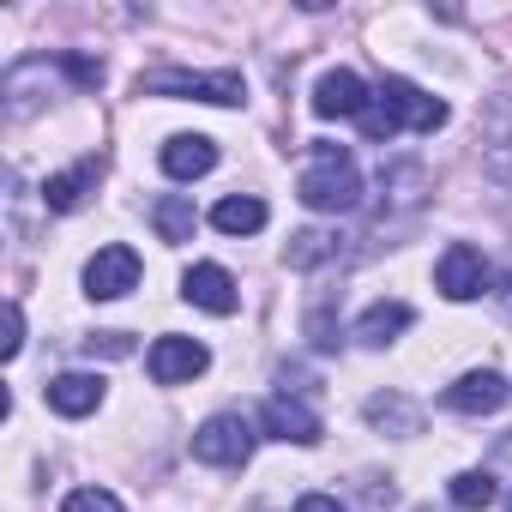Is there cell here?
<instances>
[{
	"instance_id": "obj_24",
	"label": "cell",
	"mask_w": 512,
	"mask_h": 512,
	"mask_svg": "<svg viewBox=\"0 0 512 512\" xmlns=\"http://www.w3.org/2000/svg\"><path fill=\"white\" fill-rule=\"evenodd\" d=\"M296 512H344V506H338L332 494H302V500H296Z\"/></svg>"
},
{
	"instance_id": "obj_5",
	"label": "cell",
	"mask_w": 512,
	"mask_h": 512,
	"mask_svg": "<svg viewBox=\"0 0 512 512\" xmlns=\"http://www.w3.org/2000/svg\"><path fill=\"white\" fill-rule=\"evenodd\" d=\"M139 284V253L133 247H97V260L85 266V290L97 296V302H121L127 290Z\"/></svg>"
},
{
	"instance_id": "obj_11",
	"label": "cell",
	"mask_w": 512,
	"mask_h": 512,
	"mask_svg": "<svg viewBox=\"0 0 512 512\" xmlns=\"http://www.w3.org/2000/svg\"><path fill=\"white\" fill-rule=\"evenodd\" d=\"M181 296L193 302V308H205V314H235V278L223 272V266H193L187 278H181Z\"/></svg>"
},
{
	"instance_id": "obj_4",
	"label": "cell",
	"mask_w": 512,
	"mask_h": 512,
	"mask_svg": "<svg viewBox=\"0 0 512 512\" xmlns=\"http://www.w3.org/2000/svg\"><path fill=\"white\" fill-rule=\"evenodd\" d=\"M374 97H380V109H386L398 127H416V133L446 127V103H440V97H428L422 85L398 79V73H392V79H380V91H374Z\"/></svg>"
},
{
	"instance_id": "obj_9",
	"label": "cell",
	"mask_w": 512,
	"mask_h": 512,
	"mask_svg": "<svg viewBox=\"0 0 512 512\" xmlns=\"http://www.w3.org/2000/svg\"><path fill=\"white\" fill-rule=\"evenodd\" d=\"M145 368H151L157 386H181V380L205 374V344H193V338H157Z\"/></svg>"
},
{
	"instance_id": "obj_8",
	"label": "cell",
	"mask_w": 512,
	"mask_h": 512,
	"mask_svg": "<svg viewBox=\"0 0 512 512\" xmlns=\"http://www.w3.org/2000/svg\"><path fill=\"white\" fill-rule=\"evenodd\" d=\"M97 181H103V157H79L73 169H61V175L43 181V205L49 211H79L97 193Z\"/></svg>"
},
{
	"instance_id": "obj_25",
	"label": "cell",
	"mask_w": 512,
	"mask_h": 512,
	"mask_svg": "<svg viewBox=\"0 0 512 512\" xmlns=\"http://www.w3.org/2000/svg\"><path fill=\"white\" fill-rule=\"evenodd\" d=\"M506 512H512V494H506Z\"/></svg>"
},
{
	"instance_id": "obj_16",
	"label": "cell",
	"mask_w": 512,
	"mask_h": 512,
	"mask_svg": "<svg viewBox=\"0 0 512 512\" xmlns=\"http://www.w3.org/2000/svg\"><path fill=\"white\" fill-rule=\"evenodd\" d=\"M211 223H217L223 235H253V229H266V199H253V193H229V199H217Z\"/></svg>"
},
{
	"instance_id": "obj_20",
	"label": "cell",
	"mask_w": 512,
	"mask_h": 512,
	"mask_svg": "<svg viewBox=\"0 0 512 512\" xmlns=\"http://www.w3.org/2000/svg\"><path fill=\"white\" fill-rule=\"evenodd\" d=\"M61 512H127L109 488H73L67 500H61Z\"/></svg>"
},
{
	"instance_id": "obj_19",
	"label": "cell",
	"mask_w": 512,
	"mask_h": 512,
	"mask_svg": "<svg viewBox=\"0 0 512 512\" xmlns=\"http://www.w3.org/2000/svg\"><path fill=\"white\" fill-rule=\"evenodd\" d=\"M332 253H338V241H332L326 229H302V235H290V266H296V272H308V266L332 260Z\"/></svg>"
},
{
	"instance_id": "obj_6",
	"label": "cell",
	"mask_w": 512,
	"mask_h": 512,
	"mask_svg": "<svg viewBox=\"0 0 512 512\" xmlns=\"http://www.w3.org/2000/svg\"><path fill=\"white\" fill-rule=\"evenodd\" d=\"M368 103H374V97H368V85H362L350 67L320 73V85H314V115H320V121H362Z\"/></svg>"
},
{
	"instance_id": "obj_23",
	"label": "cell",
	"mask_w": 512,
	"mask_h": 512,
	"mask_svg": "<svg viewBox=\"0 0 512 512\" xmlns=\"http://www.w3.org/2000/svg\"><path fill=\"white\" fill-rule=\"evenodd\" d=\"M308 338H314L320 350H338V320H332V314H314V320H308Z\"/></svg>"
},
{
	"instance_id": "obj_14",
	"label": "cell",
	"mask_w": 512,
	"mask_h": 512,
	"mask_svg": "<svg viewBox=\"0 0 512 512\" xmlns=\"http://www.w3.org/2000/svg\"><path fill=\"white\" fill-rule=\"evenodd\" d=\"M103 404V380L97 374H61V380H49V410H61V416H91Z\"/></svg>"
},
{
	"instance_id": "obj_3",
	"label": "cell",
	"mask_w": 512,
	"mask_h": 512,
	"mask_svg": "<svg viewBox=\"0 0 512 512\" xmlns=\"http://www.w3.org/2000/svg\"><path fill=\"white\" fill-rule=\"evenodd\" d=\"M193 458H199V464H217V470H241V464L253 458V428H247V416L223 410V416L199 422V428H193Z\"/></svg>"
},
{
	"instance_id": "obj_13",
	"label": "cell",
	"mask_w": 512,
	"mask_h": 512,
	"mask_svg": "<svg viewBox=\"0 0 512 512\" xmlns=\"http://www.w3.org/2000/svg\"><path fill=\"white\" fill-rule=\"evenodd\" d=\"M266 428H272V440H296V446L320 440V416L308 404H296V398H272L266 404Z\"/></svg>"
},
{
	"instance_id": "obj_21",
	"label": "cell",
	"mask_w": 512,
	"mask_h": 512,
	"mask_svg": "<svg viewBox=\"0 0 512 512\" xmlns=\"http://www.w3.org/2000/svg\"><path fill=\"white\" fill-rule=\"evenodd\" d=\"M368 422H380V428H404V434H410V428H416V410L398 404V398H374V404H368Z\"/></svg>"
},
{
	"instance_id": "obj_10",
	"label": "cell",
	"mask_w": 512,
	"mask_h": 512,
	"mask_svg": "<svg viewBox=\"0 0 512 512\" xmlns=\"http://www.w3.org/2000/svg\"><path fill=\"white\" fill-rule=\"evenodd\" d=\"M506 392H512V386H506L494 368H470L458 386H446V404H452L458 416H494V410L506 404Z\"/></svg>"
},
{
	"instance_id": "obj_12",
	"label": "cell",
	"mask_w": 512,
	"mask_h": 512,
	"mask_svg": "<svg viewBox=\"0 0 512 512\" xmlns=\"http://www.w3.org/2000/svg\"><path fill=\"white\" fill-rule=\"evenodd\" d=\"M163 169H169L175 181L211 175V169H217V139H205V133H175V139L163 145Z\"/></svg>"
},
{
	"instance_id": "obj_17",
	"label": "cell",
	"mask_w": 512,
	"mask_h": 512,
	"mask_svg": "<svg viewBox=\"0 0 512 512\" xmlns=\"http://www.w3.org/2000/svg\"><path fill=\"white\" fill-rule=\"evenodd\" d=\"M410 320H416V314H410L404 302H374V308H368V314L356 320V338L380 350V344H392V338H398V332H404Z\"/></svg>"
},
{
	"instance_id": "obj_22",
	"label": "cell",
	"mask_w": 512,
	"mask_h": 512,
	"mask_svg": "<svg viewBox=\"0 0 512 512\" xmlns=\"http://www.w3.org/2000/svg\"><path fill=\"white\" fill-rule=\"evenodd\" d=\"M85 350H91V356H133V338H127V332H91Z\"/></svg>"
},
{
	"instance_id": "obj_1",
	"label": "cell",
	"mask_w": 512,
	"mask_h": 512,
	"mask_svg": "<svg viewBox=\"0 0 512 512\" xmlns=\"http://www.w3.org/2000/svg\"><path fill=\"white\" fill-rule=\"evenodd\" d=\"M296 193H302V205H308V211H356V205H362L356 157H350L344 145L314 139V157H308V169H302Z\"/></svg>"
},
{
	"instance_id": "obj_7",
	"label": "cell",
	"mask_w": 512,
	"mask_h": 512,
	"mask_svg": "<svg viewBox=\"0 0 512 512\" xmlns=\"http://www.w3.org/2000/svg\"><path fill=\"white\" fill-rule=\"evenodd\" d=\"M440 290L452 296V302H470V296H482V284H488V266H482V253L470 247V241H452L446 253H440Z\"/></svg>"
},
{
	"instance_id": "obj_18",
	"label": "cell",
	"mask_w": 512,
	"mask_h": 512,
	"mask_svg": "<svg viewBox=\"0 0 512 512\" xmlns=\"http://www.w3.org/2000/svg\"><path fill=\"white\" fill-rule=\"evenodd\" d=\"M446 494H452V506H458V512H482V506H494V494H500V488H494V476H488V470H458Z\"/></svg>"
},
{
	"instance_id": "obj_2",
	"label": "cell",
	"mask_w": 512,
	"mask_h": 512,
	"mask_svg": "<svg viewBox=\"0 0 512 512\" xmlns=\"http://www.w3.org/2000/svg\"><path fill=\"white\" fill-rule=\"evenodd\" d=\"M139 97H193V103L235 109L247 97V85H241V73H181V67H163V73L139 79Z\"/></svg>"
},
{
	"instance_id": "obj_15",
	"label": "cell",
	"mask_w": 512,
	"mask_h": 512,
	"mask_svg": "<svg viewBox=\"0 0 512 512\" xmlns=\"http://www.w3.org/2000/svg\"><path fill=\"white\" fill-rule=\"evenodd\" d=\"M151 223H157V235H163L169 247H181V241H193V229H199V211H193V199H181V193H163V199L151 205Z\"/></svg>"
}]
</instances>
